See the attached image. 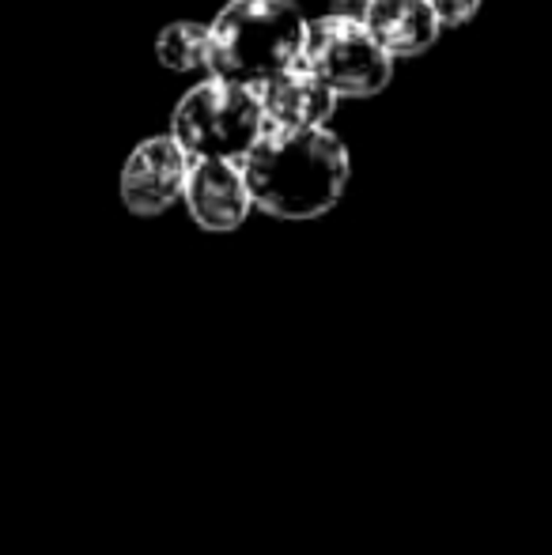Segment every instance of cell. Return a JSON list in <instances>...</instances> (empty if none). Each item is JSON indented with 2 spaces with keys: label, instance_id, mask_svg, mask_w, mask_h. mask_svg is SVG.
<instances>
[{
  "label": "cell",
  "instance_id": "6da1fadb",
  "mask_svg": "<svg viewBox=\"0 0 552 555\" xmlns=\"http://www.w3.org/2000/svg\"><path fill=\"white\" fill-rule=\"evenodd\" d=\"M239 167L251 185L254 208L287 223L333 212L352 175L345 140L330 129L266 132Z\"/></svg>",
  "mask_w": 552,
  "mask_h": 555
},
{
  "label": "cell",
  "instance_id": "7a4b0ae2",
  "mask_svg": "<svg viewBox=\"0 0 552 555\" xmlns=\"http://www.w3.org/2000/svg\"><path fill=\"white\" fill-rule=\"evenodd\" d=\"M208 76L266 88L307 57L310 20L295 0H228L216 12Z\"/></svg>",
  "mask_w": 552,
  "mask_h": 555
},
{
  "label": "cell",
  "instance_id": "3957f363",
  "mask_svg": "<svg viewBox=\"0 0 552 555\" xmlns=\"http://www.w3.org/2000/svg\"><path fill=\"white\" fill-rule=\"evenodd\" d=\"M266 132L269 125L258 91L231 80H216V76L185 91L175 103V114H170V137L182 144V152L193 163H243L261 144Z\"/></svg>",
  "mask_w": 552,
  "mask_h": 555
},
{
  "label": "cell",
  "instance_id": "277c9868",
  "mask_svg": "<svg viewBox=\"0 0 552 555\" xmlns=\"http://www.w3.org/2000/svg\"><path fill=\"white\" fill-rule=\"evenodd\" d=\"M307 61L337 91V99H371L394 80V57L371 38L360 15L348 12L310 20Z\"/></svg>",
  "mask_w": 552,
  "mask_h": 555
},
{
  "label": "cell",
  "instance_id": "5b68a950",
  "mask_svg": "<svg viewBox=\"0 0 552 555\" xmlns=\"http://www.w3.org/2000/svg\"><path fill=\"white\" fill-rule=\"evenodd\" d=\"M193 159L182 152L170 132L163 137H147L129 152L126 167L118 178L121 205L133 216H163L185 201V185H190Z\"/></svg>",
  "mask_w": 552,
  "mask_h": 555
},
{
  "label": "cell",
  "instance_id": "8992f818",
  "mask_svg": "<svg viewBox=\"0 0 552 555\" xmlns=\"http://www.w3.org/2000/svg\"><path fill=\"white\" fill-rule=\"evenodd\" d=\"M258 95L269 132L325 129V121H330L341 103L337 91L322 80V73L307 57L287 68V73H280L277 80H269L266 88H258Z\"/></svg>",
  "mask_w": 552,
  "mask_h": 555
},
{
  "label": "cell",
  "instance_id": "52a82bcc",
  "mask_svg": "<svg viewBox=\"0 0 552 555\" xmlns=\"http://www.w3.org/2000/svg\"><path fill=\"white\" fill-rule=\"evenodd\" d=\"M185 212L208 234H228L246 223L254 208L243 167L228 159H197L185 185Z\"/></svg>",
  "mask_w": 552,
  "mask_h": 555
},
{
  "label": "cell",
  "instance_id": "ba28073f",
  "mask_svg": "<svg viewBox=\"0 0 552 555\" xmlns=\"http://www.w3.org/2000/svg\"><path fill=\"white\" fill-rule=\"evenodd\" d=\"M360 20L394 61L427 53L442 30L439 15L427 0H368L360 8Z\"/></svg>",
  "mask_w": 552,
  "mask_h": 555
},
{
  "label": "cell",
  "instance_id": "9c48e42d",
  "mask_svg": "<svg viewBox=\"0 0 552 555\" xmlns=\"http://www.w3.org/2000/svg\"><path fill=\"white\" fill-rule=\"evenodd\" d=\"M155 57L170 73H193V68H208L213 57V27L197 20H175L159 30L155 38Z\"/></svg>",
  "mask_w": 552,
  "mask_h": 555
},
{
  "label": "cell",
  "instance_id": "30bf717a",
  "mask_svg": "<svg viewBox=\"0 0 552 555\" xmlns=\"http://www.w3.org/2000/svg\"><path fill=\"white\" fill-rule=\"evenodd\" d=\"M427 4L435 8L442 27H465V23L477 15L480 0H427Z\"/></svg>",
  "mask_w": 552,
  "mask_h": 555
},
{
  "label": "cell",
  "instance_id": "8fae6325",
  "mask_svg": "<svg viewBox=\"0 0 552 555\" xmlns=\"http://www.w3.org/2000/svg\"><path fill=\"white\" fill-rule=\"evenodd\" d=\"M345 4H360V8H363V4H368V0H345Z\"/></svg>",
  "mask_w": 552,
  "mask_h": 555
}]
</instances>
